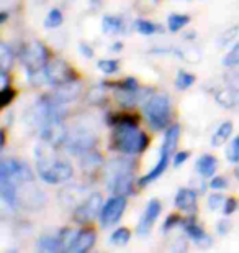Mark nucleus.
<instances>
[{
  "label": "nucleus",
  "mask_w": 239,
  "mask_h": 253,
  "mask_svg": "<svg viewBox=\"0 0 239 253\" xmlns=\"http://www.w3.org/2000/svg\"><path fill=\"white\" fill-rule=\"evenodd\" d=\"M149 138L131 117L120 119L113 135V150L126 155H139L147 148Z\"/></svg>",
  "instance_id": "obj_1"
},
{
  "label": "nucleus",
  "mask_w": 239,
  "mask_h": 253,
  "mask_svg": "<svg viewBox=\"0 0 239 253\" xmlns=\"http://www.w3.org/2000/svg\"><path fill=\"white\" fill-rule=\"evenodd\" d=\"M133 165L128 160H113L106 165V186L115 196H128L133 188Z\"/></svg>",
  "instance_id": "obj_2"
},
{
  "label": "nucleus",
  "mask_w": 239,
  "mask_h": 253,
  "mask_svg": "<svg viewBox=\"0 0 239 253\" xmlns=\"http://www.w3.org/2000/svg\"><path fill=\"white\" fill-rule=\"evenodd\" d=\"M36 166L39 178L48 184H63L74 174V168L69 161L53 160L49 156L36 158Z\"/></svg>",
  "instance_id": "obj_3"
},
{
  "label": "nucleus",
  "mask_w": 239,
  "mask_h": 253,
  "mask_svg": "<svg viewBox=\"0 0 239 253\" xmlns=\"http://www.w3.org/2000/svg\"><path fill=\"white\" fill-rule=\"evenodd\" d=\"M144 115L152 130L159 131L169 125L171 120V100L166 94H156L144 105Z\"/></svg>",
  "instance_id": "obj_4"
},
{
  "label": "nucleus",
  "mask_w": 239,
  "mask_h": 253,
  "mask_svg": "<svg viewBox=\"0 0 239 253\" xmlns=\"http://www.w3.org/2000/svg\"><path fill=\"white\" fill-rule=\"evenodd\" d=\"M0 178L10 179L20 186L33 183L34 174L32 168L22 160H3L0 166Z\"/></svg>",
  "instance_id": "obj_5"
},
{
  "label": "nucleus",
  "mask_w": 239,
  "mask_h": 253,
  "mask_svg": "<svg viewBox=\"0 0 239 253\" xmlns=\"http://www.w3.org/2000/svg\"><path fill=\"white\" fill-rule=\"evenodd\" d=\"M20 59H22V64L27 73L44 69L48 64V49L41 42H32L23 49Z\"/></svg>",
  "instance_id": "obj_6"
},
{
  "label": "nucleus",
  "mask_w": 239,
  "mask_h": 253,
  "mask_svg": "<svg viewBox=\"0 0 239 253\" xmlns=\"http://www.w3.org/2000/svg\"><path fill=\"white\" fill-rule=\"evenodd\" d=\"M103 207V197L100 192H94L85 199L82 204H79L74 211V220L77 224H90L97 215H100V211Z\"/></svg>",
  "instance_id": "obj_7"
},
{
  "label": "nucleus",
  "mask_w": 239,
  "mask_h": 253,
  "mask_svg": "<svg viewBox=\"0 0 239 253\" xmlns=\"http://www.w3.org/2000/svg\"><path fill=\"white\" fill-rule=\"evenodd\" d=\"M126 209V196H115L110 197L108 201L105 202L103 207L100 211V224L103 229H108V227L118 224V220L121 219L123 212Z\"/></svg>",
  "instance_id": "obj_8"
},
{
  "label": "nucleus",
  "mask_w": 239,
  "mask_h": 253,
  "mask_svg": "<svg viewBox=\"0 0 239 253\" xmlns=\"http://www.w3.org/2000/svg\"><path fill=\"white\" fill-rule=\"evenodd\" d=\"M39 138H41L44 143L51 148H61V146L66 145V140H68V128L63 124V120H53V122L44 124L41 128L38 130Z\"/></svg>",
  "instance_id": "obj_9"
},
{
  "label": "nucleus",
  "mask_w": 239,
  "mask_h": 253,
  "mask_svg": "<svg viewBox=\"0 0 239 253\" xmlns=\"http://www.w3.org/2000/svg\"><path fill=\"white\" fill-rule=\"evenodd\" d=\"M95 143V136L94 133H90L89 130H75L72 133L68 135V140H66V150L70 151L74 155H84L87 153L89 150H92V146Z\"/></svg>",
  "instance_id": "obj_10"
},
{
  "label": "nucleus",
  "mask_w": 239,
  "mask_h": 253,
  "mask_svg": "<svg viewBox=\"0 0 239 253\" xmlns=\"http://www.w3.org/2000/svg\"><path fill=\"white\" fill-rule=\"evenodd\" d=\"M72 79H75L72 69H70L68 66V63H64L63 59H54V61H51V63L46 64V81H48V84L58 87V85L68 83V81H72Z\"/></svg>",
  "instance_id": "obj_11"
},
{
  "label": "nucleus",
  "mask_w": 239,
  "mask_h": 253,
  "mask_svg": "<svg viewBox=\"0 0 239 253\" xmlns=\"http://www.w3.org/2000/svg\"><path fill=\"white\" fill-rule=\"evenodd\" d=\"M161 202L157 199H151L147 202L146 209L143 212V215H141L139 219V224H138V235H147L152 229V225H154V222L157 220V217L161 214Z\"/></svg>",
  "instance_id": "obj_12"
},
{
  "label": "nucleus",
  "mask_w": 239,
  "mask_h": 253,
  "mask_svg": "<svg viewBox=\"0 0 239 253\" xmlns=\"http://www.w3.org/2000/svg\"><path fill=\"white\" fill-rule=\"evenodd\" d=\"M95 240H97V234L92 229H82V230H77L75 234V239L70 245L69 252L72 253H84L90 250L92 247L95 245Z\"/></svg>",
  "instance_id": "obj_13"
},
{
  "label": "nucleus",
  "mask_w": 239,
  "mask_h": 253,
  "mask_svg": "<svg viewBox=\"0 0 239 253\" xmlns=\"http://www.w3.org/2000/svg\"><path fill=\"white\" fill-rule=\"evenodd\" d=\"M80 94V83L77 79H72V81H68V83L58 85L54 89V97L63 104H68V102H72L79 97Z\"/></svg>",
  "instance_id": "obj_14"
},
{
  "label": "nucleus",
  "mask_w": 239,
  "mask_h": 253,
  "mask_svg": "<svg viewBox=\"0 0 239 253\" xmlns=\"http://www.w3.org/2000/svg\"><path fill=\"white\" fill-rule=\"evenodd\" d=\"M0 197H2L3 204H7L10 207H17L20 202L18 184L10 179L0 178Z\"/></svg>",
  "instance_id": "obj_15"
},
{
  "label": "nucleus",
  "mask_w": 239,
  "mask_h": 253,
  "mask_svg": "<svg viewBox=\"0 0 239 253\" xmlns=\"http://www.w3.org/2000/svg\"><path fill=\"white\" fill-rule=\"evenodd\" d=\"M180 138V126L179 125H171L167 128L166 135H164V141L161 145V155L162 156H172V153L177 148V141Z\"/></svg>",
  "instance_id": "obj_16"
},
{
  "label": "nucleus",
  "mask_w": 239,
  "mask_h": 253,
  "mask_svg": "<svg viewBox=\"0 0 239 253\" xmlns=\"http://www.w3.org/2000/svg\"><path fill=\"white\" fill-rule=\"evenodd\" d=\"M175 207L185 212H193L197 207V192L193 189H180L175 196Z\"/></svg>",
  "instance_id": "obj_17"
},
{
  "label": "nucleus",
  "mask_w": 239,
  "mask_h": 253,
  "mask_svg": "<svg viewBox=\"0 0 239 253\" xmlns=\"http://www.w3.org/2000/svg\"><path fill=\"white\" fill-rule=\"evenodd\" d=\"M218 168V160L213 155H203L198 158L195 169L202 178H211Z\"/></svg>",
  "instance_id": "obj_18"
},
{
  "label": "nucleus",
  "mask_w": 239,
  "mask_h": 253,
  "mask_svg": "<svg viewBox=\"0 0 239 253\" xmlns=\"http://www.w3.org/2000/svg\"><path fill=\"white\" fill-rule=\"evenodd\" d=\"M216 102L225 109H238L239 107V89L230 87L216 92Z\"/></svg>",
  "instance_id": "obj_19"
},
{
  "label": "nucleus",
  "mask_w": 239,
  "mask_h": 253,
  "mask_svg": "<svg viewBox=\"0 0 239 253\" xmlns=\"http://www.w3.org/2000/svg\"><path fill=\"white\" fill-rule=\"evenodd\" d=\"M169 161L171 158L169 156H159V161H157V165L152 168L149 173L144 174L143 178L139 179V186H146V184H149L152 183V181H156L157 178H161L162 174H164V171L167 169V166H169Z\"/></svg>",
  "instance_id": "obj_20"
},
{
  "label": "nucleus",
  "mask_w": 239,
  "mask_h": 253,
  "mask_svg": "<svg viewBox=\"0 0 239 253\" xmlns=\"http://www.w3.org/2000/svg\"><path fill=\"white\" fill-rule=\"evenodd\" d=\"M36 249L39 252H46V253H58V252H63L64 247H63V242L59 239V235L58 237L43 235V237H39Z\"/></svg>",
  "instance_id": "obj_21"
},
{
  "label": "nucleus",
  "mask_w": 239,
  "mask_h": 253,
  "mask_svg": "<svg viewBox=\"0 0 239 253\" xmlns=\"http://www.w3.org/2000/svg\"><path fill=\"white\" fill-rule=\"evenodd\" d=\"M185 232L197 245H200V247H210L211 245V239L205 234V230H203L200 225L189 222V224H185Z\"/></svg>",
  "instance_id": "obj_22"
},
{
  "label": "nucleus",
  "mask_w": 239,
  "mask_h": 253,
  "mask_svg": "<svg viewBox=\"0 0 239 253\" xmlns=\"http://www.w3.org/2000/svg\"><path fill=\"white\" fill-rule=\"evenodd\" d=\"M231 135H233V124L231 122H223L220 126H218L215 135L211 136V145L215 146V148L223 146V143H226Z\"/></svg>",
  "instance_id": "obj_23"
},
{
  "label": "nucleus",
  "mask_w": 239,
  "mask_h": 253,
  "mask_svg": "<svg viewBox=\"0 0 239 253\" xmlns=\"http://www.w3.org/2000/svg\"><path fill=\"white\" fill-rule=\"evenodd\" d=\"M116 100H118L123 107H133V105L138 102V90L120 85V89L116 90Z\"/></svg>",
  "instance_id": "obj_24"
},
{
  "label": "nucleus",
  "mask_w": 239,
  "mask_h": 253,
  "mask_svg": "<svg viewBox=\"0 0 239 253\" xmlns=\"http://www.w3.org/2000/svg\"><path fill=\"white\" fill-rule=\"evenodd\" d=\"M80 165H82V168L85 171H95L97 168H100L102 163H103V160H102V156L100 153H97V151L92 150H89L87 153H84V155H80Z\"/></svg>",
  "instance_id": "obj_25"
},
{
  "label": "nucleus",
  "mask_w": 239,
  "mask_h": 253,
  "mask_svg": "<svg viewBox=\"0 0 239 253\" xmlns=\"http://www.w3.org/2000/svg\"><path fill=\"white\" fill-rule=\"evenodd\" d=\"M123 28V20L120 17H113V15H105L103 20H102V30L106 35H113L121 32Z\"/></svg>",
  "instance_id": "obj_26"
},
{
  "label": "nucleus",
  "mask_w": 239,
  "mask_h": 253,
  "mask_svg": "<svg viewBox=\"0 0 239 253\" xmlns=\"http://www.w3.org/2000/svg\"><path fill=\"white\" fill-rule=\"evenodd\" d=\"M190 22V17L189 15H182V13H172L169 15V18H167V27L172 33H177L179 30H182L185 27V25H189Z\"/></svg>",
  "instance_id": "obj_27"
},
{
  "label": "nucleus",
  "mask_w": 239,
  "mask_h": 253,
  "mask_svg": "<svg viewBox=\"0 0 239 253\" xmlns=\"http://www.w3.org/2000/svg\"><path fill=\"white\" fill-rule=\"evenodd\" d=\"M13 49L8 46L7 43H0V68L2 71H8L13 66Z\"/></svg>",
  "instance_id": "obj_28"
},
{
  "label": "nucleus",
  "mask_w": 239,
  "mask_h": 253,
  "mask_svg": "<svg viewBox=\"0 0 239 253\" xmlns=\"http://www.w3.org/2000/svg\"><path fill=\"white\" fill-rule=\"evenodd\" d=\"M131 239V232L126 227H118L113 234L110 235V244L116 247H123L130 242Z\"/></svg>",
  "instance_id": "obj_29"
},
{
  "label": "nucleus",
  "mask_w": 239,
  "mask_h": 253,
  "mask_svg": "<svg viewBox=\"0 0 239 253\" xmlns=\"http://www.w3.org/2000/svg\"><path fill=\"white\" fill-rule=\"evenodd\" d=\"M195 83V76L190 74V73H185V71H179L177 73V78H175V87L179 90H185L193 85Z\"/></svg>",
  "instance_id": "obj_30"
},
{
  "label": "nucleus",
  "mask_w": 239,
  "mask_h": 253,
  "mask_svg": "<svg viewBox=\"0 0 239 253\" xmlns=\"http://www.w3.org/2000/svg\"><path fill=\"white\" fill-rule=\"evenodd\" d=\"M63 13H61V10L58 8H53L48 12V17L44 20V27L46 28H58L63 25Z\"/></svg>",
  "instance_id": "obj_31"
},
{
  "label": "nucleus",
  "mask_w": 239,
  "mask_h": 253,
  "mask_svg": "<svg viewBox=\"0 0 239 253\" xmlns=\"http://www.w3.org/2000/svg\"><path fill=\"white\" fill-rule=\"evenodd\" d=\"M136 30H138V33L149 37V35L157 33L161 28L157 27V25L152 23V22H149V20H138V22H136Z\"/></svg>",
  "instance_id": "obj_32"
},
{
  "label": "nucleus",
  "mask_w": 239,
  "mask_h": 253,
  "mask_svg": "<svg viewBox=\"0 0 239 253\" xmlns=\"http://www.w3.org/2000/svg\"><path fill=\"white\" fill-rule=\"evenodd\" d=\"M179 54V58L185 59L189 63H198L202 59V53L198 51L197 48H185V49H180V51H175Z\"/></svg>",
  "instance_id": "obj_33"
},
{
  "label": "nucleus",
  "mask_w": 239,
  "mask_h": 253,
  "mask_svg": "<svg viewBox=\"0 0 239 253\" xmlns=\"http://www.w3.org/2000/svg\"><path fill=\"white\" fill-rule=\"evenodd\" d=\"M223 66H226V68H236V66H239V43H236L231 48V51L223 58Z\"/></svg>",
  "instance_id": "obj_34"
},
{
  "label": "nucleus",
  "mask_w": 239,
  "mask_h": 253,
  "mask_svg": "<svg viewBox=\"0 0 239 253\" xmlns=\"http://www.w3.org/2000/svg\"><path fill=\"white\" fill-rule=\"evenodd\" d=\"M226 158L230 163H239V136L231 141L226 150Z\"/></svg>",
  "instance_id": "obj_35"
},
{
  "label": "nucleus",
  "mask_w": 239,
  "mask_h": 253,
  "mask_svg": "<svg viewBox=\"0 0 239 253\" xmlns=\"http://www.w3.org/2000/svg\"><path fill=\"white\" fill-rule=\"evenodd\" d=\"M97 66H99V69L102 71V73L105 74H115L116 71H118V61H115V59H100L99 63H97Z\"/></svg>",
  "instance_id": "obj_36"
},
{
  "label": "nucleus",
  "mask_w": 239,
  "mask_h": 253,
  "mask_svg": "<svg viewBox=\"0 0 239 253\" xmlns=\"http://www.w3.org/2000/svg\"><path fill=\"white\" fill-rule=\"evenodd\" d=\"M15 90L12 87H2V92H0V107L5 109L7 105H10V102H13V99H15Z\"/></svg>",
  "instance_id": "obj_37"
},
{
  "label": "nucleus",
  "mask_w": 239,
  "mask_h": 253,
  "mask_svg": "<svg viewBox=\"0 0 239 253\" xmlns=\"http://www.w3.org/2000/svg\"><path fill=\"white\" fill-rule=\"evenodd\" d=\"M89 102L90 104H100L102 100L105 99V90L102 85H99V87H94L92 90H90V94H89Z\"/></svg>",
  "instance_id": "obj_38"
},
{
  "label": "nucleus",
  "mask_w": 239,
  "mask_h": 253,
  "mask_svg": "<svg viewBox=\"0 0 239 253\" xmlns=\"http://www.w3.org/2000/svg\"><path fill=\"white\" fill-rule=\"evenodd\" d=\"M225 202H226L225 197H223L221 194H216V192L208 197V207H210L211 211H218L220 207L225 206Z\"/></svg>",
  "instance_id": "obj_39"
},
{
  "label": "nucleus",
  "mask_w": 239,
  "mask_h": 253,
  "mask_svg": "<svg viewBox=\"0 0 239 253\" xmlns=\"http://www.w3.org/2000/svg\"><path fill=\"white\" fill-rule=\"evenodd\" d=\"M239 33V27L236 25V27H233V28H230V30H226L225 32V35L220 38V46H225V44H228V43H231L233 40L236 38V35Z\"/></svg>",
  "instance_id": "obj_40"
},
{
  "label": "nucleus",
  "mask_w": 239,
  "mask_h": 253,
  "mask_svg": "<svg viewBox=\"0 0 239 253\" xmlns=\"http://www.w3.org/2000/svg\"><path fill=\"white\" fill-rule=\"evenodd\" d=\"M210 188L215 189V191L226 189L228 188V179L225 178V176H213L211 181H210Z\"/></svg>",
  "instance_id": "obj_41"
},
{
  "label": "nucleus",
  "mask_w": 239,
  "mask_h": 253,
  "mask_svg": "<svg viewBox=\"0 0 239 253\" xmlns=\"http://www.w3.org/2000/svg\"><path fill=\"white\" fill-rule=\"evenodd\" d=\"M236 207H238V201L235 197H230V199H226L225 206H223V212H225V215H231L236 211Z\"/></svg>",
  "instance_id": "obj_42"
},
{
  "label": "nucleus",
  "mask_w": 239,
  "mask_h": 253,
  "mask_svg": "<svg viewBox=\"0 0 239 253\" xmlns=\"http://www.w3.org/2000/svg\"><path fill=\"white\" fill-rule=\"evenodd\" d=\"M189 156H190L189 151H179V153L174 156V166H175V168H179V166L184 165L185 161L189 160Z\"/></svg>",
  "instance_id": "obj_43"
},
{
  "label": "nucleus",
  "mask_w": 239,
  "mask_h": 253,
  "mask_svg": "<svg viewBox=\"0 0 239 253\" xmlns=\"http://www.w3.org/2000/svg\"><path fill=\"white\" fill-rule=\"evenodd\" d=\"M182 219H180V217L179 215H171V217H167V220H166V224H164V232H167V230H169V229H174V227L177 225V224H179V222H180Z\"/></svg>",
  "instance_id": "obj_44"
},
{
  "label": "nucleus",
  "mask_w": 239,
  "mask_h": 253,
  "mask_svg": "<svg viewBox=\"0 0 239 253\" xmlns=\"http://www.w3.org/2000/svg\"><path fill=\"white\" fill-rule=\"evenodd\" d=\"M226 81L228 84H230V87H235V89H239V73H231L226 76Z\"/></svg>",
  "instance_id": "obj_45"
},
{
  "label": "nucleus",
  "mask_w": 239,
  "mask_h": 253,
  "mask_svg": "<svg viewBox=\"0 0 239 253\" xmlns=\"http://www.w3.org/2000/svg\"><path fill=\"white\" fill-rule=\"evenodd\" d=\"M216 227H218V229H216L218 234H220V235H226L228 232H230V229H231V224L228 220H220Z\"/></svg>",
  "instance_id": "obj_46"
},
{
  "label": "nucleus",
  "mask_w": 239,
  "mask_h": 253,
  "mask_svg": "<svg viewBox=\"0 0 239 253\" xmlns=\"http://www.w3.org/2000/svg\"><path fill=\"white\" fill-rule=\"evenodd\" d=\"M79 51L82 53L85 58H89V59H90V58H94V49L90 48L87 43H80V44H79Z\"/></svg>",
  "instance_id": "obj_47"
},
{
  "label": "nucleus",
  "mask_w": 239,
  "mask_h": 253,
  "mask_svg": "<svg viewBox=\"0 0 239 253\" xmlns=\"http://www.w3.org/2000/svg\"><path fill=\"white\" fill-rule=\"evenodd\" d=\"M121 48H123V44H121V43H116V44H113V46H111V49H113V51H121Z\"/></svg>",
  "instance_id": "obj_48"
},
{
  "label": "nucleus",
  "mask_w": 239,
  "mask_h": 253,
  "mask_svg": "<svg viewBox=\"0 0 239 253\" xmlns=\"http://www.w3.org/2000/svg\"><path fill=\"white\" fill-rule=\"evenodd\" d=\"M92 2H94V3H97V2H100V0H92Z\"/></svg>",
  "instance_id": "obj_49"
},
{
  "label": "nucleus",
  "mask_w": 239,
  "mask_h": 253,
  "mask_svg": "<svg viewBox=\"0 0 239 253\" xmlns=\"http://www.w3.org/2000/svg\"><path fill=\"white\" fill-rule=\"evenodd\" d=\"M238 178H239V169H238Z\"/></svg>",
  "instance_id": "obj_50"
}]
</instances>
